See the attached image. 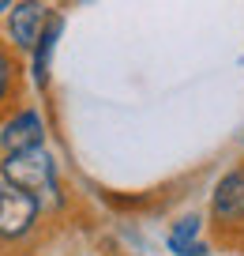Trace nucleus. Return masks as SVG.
<instances>
[{
  "label": "nucleus",
  "instance_id": "obj_6",
  "mask_svg": "<svg viewBox=\"0 0 244 256\" xmlns=\"http://www.w3.org/2000/svg\"><path fill=\"white\" fill-rule=\"evenodd\" d=\"M60 30H64V19H60V16H49L45 30H41L38 46H34V80H38L41 87L49 83V64H53V49H56Z\"/></svg>",
  "mask_w": 244,
  "mask_h": 256
},
{
  "label": "nucleus",
  "instance_id": "obj_2",
  "mask_svg": "<svg viewBox=\"0 0 244 256\" xmlns=\"http://www.w3.org/2000/svg\"><path fill=\"white\" fill-rule=\"evenodd\" d=\"M41 211V196L19 188L11 181H0V241L23 238Z\"/></svg>",
  "mask_w": 244,
  "mask_h": 256
},
{
  "label": "nucleus",
  "instance_id": "obj_7",
  "mask_svg": "<svg viewBox=\"0 0 244 256\" xmlns=\"http://www.w3.org/2000/svg\"><path fill=\"white\" fill-rule=\"evenodd\" d=\"M196 234H199V218H196V215H192V218H181V222L173 226V234H169V248H173L177 256H203L207 248L192 241Z\"/></svg>",
  "mask_w": 244,
  "mask_h": 256
},
{
  "label": "nucleus",
  "instance_id": "obj_1",
  "mask_svg": "<svg viewBox=\"0 0 244 256\" xmlns=\"http://www.w3.org/2000/svg\"><path fill=\"white\" fill-rule=\"evenodd\" d=\"M0 177L19 188L34 192V196H45V192H56V170L53 158H49L45 147H30V151H11L0 162Z\"/></svg>",
  "mask_w": 244,
  "mask_h": 256
},
{
  "label": "nucleus",
  "instance_id": "obj_3",
  "mask_svg": "<svg viewBox=\"0 0 244 256\" xmlns=\"http://www.w3.org/2000/svg\"><path fill=\"white\" fill-rule=\"evenodd\" d=\"M49 23V12L41 0H15L11 4V16H8V38L15 42V49H34Z\"/></svg>",
  "mask_w": 244,
  "mask_h": 256
},
{
  "label": "nucleus",
  "instance_id": "obj_4",
  "mask_svg": "<svg viewBox=\"0 0 244 256\" xmlns=\"http://www.w3.org/2000/svg\"><path fill=\"white\" fill-rule=\"evenodd\" d=\"M41 140H45V128H41V117H38L34 110L15 113V117L4 124V132H0V147H4V154L41 147Z\"/></svg>",
  "mask_w": 244,
  "mask_h": 256
},
{
  "label": "nucleus",
  "instance_id": "obj_8",
  "mask_svg": "<svg viewBox=\"0 0 244 256\" xmlns=\"http://www.w3.org/2000/svg\"><path fill=\"white\" fill-rule=\"evenodd\" d=\"M15 90V60L0 49V106L8 102V94Z\"/></svg>",
  "mask_w": 244,
  "mask_h": 256
},
{
  "label": "nucleus",
  "instance_id": "obj_9",
  "mask_svg": "<svg viewBox=\"0 0 244 256\" xmlns=\"http://www.w3.org/2000/svg\"><path fill=\"white\" fill-rule=\"evenodd\" d=\"M11 4H15V0H0V12H8V8H11Z\"/></svg>",
  "mask_w": 244,
  "mask_h": 256
},
{
  "label": "nucleus",
  "instance_id": "obj_5",
  "mask_svg": "<svg viewBox=\"0 0 244 256\" xmlns=\"http://www.w3.org/2000/svg\"><path fill=\"white\" fill-rule=\"evenodd\" d=\"M214 215L218 218H244V170H233L214 188Z\"/></svg>",
  "mask_w": 244,
  "mask_h": 256
}]
</instances>
